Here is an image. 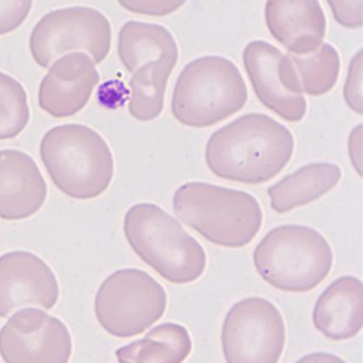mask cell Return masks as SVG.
Returning <instances> with one entry per match:
<instances>
[{"label": "cell", "mask_w": 363, "mask_h": 363, "mask_svg": "<svg viewBox=\"0 0 363 363\" xmlns=\"http://www.w3.org/2000/svg\"><path fill=\"white\" fill-rule=\"evenodd\" d=\"M294 149L286 126L264 113H247L210 136L204 158L218 178L256 186L280 174Z\"/></svg>", "instance_id": "1"}, {"label": "cell", "mask_w": 363, "mask_h": 363, "mask_svg": "<svg viewBox=\"0 0 363 363\" xmlns=\"http://www.w3.org/2000/svg\"><path fill=\"white\" fill-rule=\"evenodd\" d=\"M173 210L184 225L226 249L247 246L262 226V210L254 196L203 182L178 187Z\"/></svg>", "instance_id": "2"}, {"label": "cell", "mask_w": 363, "mask_h": 363, "mask_svg": "<svg viewBox=\"0 0 363 363\" xmlns=\"http://www.w3.org/2000/svg\"><path fill=\"white\" fill-rule=\"evenodd\" d=\"M40 159L53 184L74 199H94L106 192L113 177L108 143L86 125H58L45 133Z\"/></svg>", "instance_id": "3"}, {"label": "cell", "mask_w": 363, "mask_h": 363, "mask_svg": "<svg viewBox=\"0 0 363 363\" xmlns=\"http://www.w3.org/2000/svg\"><path fill=\"white\" fill-rule=\"evenodd\" d=\"M124 233L136 255L167 281L182 285L203 275L207 256L202 245L157 204L130 207L125 213Z\"/></svg>", "instance_id": "4"}, {"label": "cell", "mask_w": 363, "mask_h": 363, "mask_svg": "<svg viewBox=\"0 0 363 363\" xmlns=\"http://www.w3.org/2000/svg\"><path fill=\"white\" fill-rule=\"evenodd\" d=\"M247 86L226 57L204 56L183 68L173 90L172 113L189 128H210L244 108Z\"/></svg>", "instance_id": "5"}, {"label": "cell", "mask_w": 363, "mask_h": 363, "mask_svg": "<svg viewBox=\"0 0 363 363\" xmlns=\"http://www.w3.org/2000/svg\"><path fill=\"white\" fill-rule=\"evenodd\" d=\"M256 272L269 285L285 293H308L328 278L333 251L312 227H275L254 251Z\"/></svg>", "instance_id": "6"}, {"label": "cell", "mask_w": 363, "mask_h": 363, "mask_svg": "<svg viewBox=\"0 0 363 363\" xmlns=\"http://www.w3.org/2000/svg\"><path fill=\"white\" fill-rule=\"evenodd\" d=\"M167 304L164 288L153 277L139 269H121L97 290L95 315L108 335L131 338L160 320Z\"/></svg>", "instance_id": "7"}, {"label": "cell", "mask_w": 363, "mask_h": 363, "mask_svg": "<svg viewBox=\"0 0 363 363\" xmlns=\"http://www.w3.org/2000/svg\"><path fill=\"white\" fill-rule=\"evenodd\" d=\"M111 37V24L101 11L89 6H71L40 18L29 37V50L42 68L50 67L72 51L87 52L99 65L108 57Z\"/></svg>", "instance_id": "8"}, {"label": "cell", "mask_w": 363, "mask_h": 363, "mask_svg": "<svg viewBox=\"0 0 363 363\" xmlns=\"http://www.w3.org/2000/svg\"><path fill=\"white\" fill-rule=\"evenodd\" d=\"M285 340L281 313L260 296L246 298L231 306L222 325L226 363H278Z\"/></svg>", "instance_id": "9"}, {"label": "cell", "mask_w": 363, "mask_h": 363, "mask_svg": "<svg viewBox=\"0 0 363 363\" xmlns=\"http://www.w3.org/2000/svg\"><path fill=\"white\" fill-rule=\"evenodd\" d=\"M242 60L255 95L265 108L289 123L304 119L308 105L290 55L264 40H252L245 47Z\"/></svg>", "instance_id": "10"}, {"label": "cell", "mask_w": 363, "mask_h": 363, "mask_svg": "<svg viewBox=\"0 0 363 363\" xmlns=\"http://www.w3.org/2000/svg\"><path fill=\"white\" fill-rule=\"evenodd\" d=\"M72 337L61 319L37 308L14 313L0 329L4 363H68Z\"/></svg>", "instance_id": "11"}, {"label": "cell", "mask_w": 363, "mask_h": 363, "mask_svg": "<svg viewBox=\"0 0 363 363\" xmlns=\"http://www.w3.org/2000/svg\"><path fill=\"white\" fill-rule=\"evenodd\" d=\"M60 298L56 275L40 256L11 251L0 256V318L22 306L51 311Z\"/></svg>", "instance_id": "12"}, {"label": "cell", "mask_w": 363, "mask_h": 363, "mask_svg": "<svg viewBox=\"0 0 363 363\" xmlns=\"http://www.w3.org/2000/svg\"><path fill=\"white\" fill-rule=\"evenodd\" d=\"M100 81L95 62L84 52H72L53 62L40 81V108L57 119L74 116L85 108Z\"/></svg>", "instance_id": "13"}, {"label": "cell", "mask_w": 363, "mask_h": 363, "mask_svg": "<svg viewBox=\"0 0 363 363\" xmlns=\"http://www.w3.org/2000/svg\"><path fill=\"white\" fill-rule=\"evenodd\" d=\"M267 29L291 56H308L323 45L327 19L317 0L267 1Z\"/></svg>", "instance_id": "14"}, {"label": "cell", "mask_w": 363, "mask_h": 363, "mask_svg": "<svg viewBox=\"0 0 363 363\" xmlns=\"http://www.w3.org/2000/svg\"><path fill=\"white\" fill-rule=\"evenodd\" d=\"M47 199V184L28 154L0 150V218L19 221L35 215Z\"/></svg>", "instance_id": "15"}, {"label": "cell", "mask_w": 363, "mask_h": 363, "mask_svg": "<svg viewBox=\"0 0 363 363\" xmlns=\"http://www.w3.org/2000/svg\"><path fill=\"white\" fill-rule=\"evenodd\" d=\"M313 324L330 340H351L363 325V285L356 277H342L318 298Z\"/></svg>", "instance_id": "16"}, {"label": "cell", "mask_w": 363, "mask_h": 363, "mask_svg": "<svg viewBox=\"0 0 363 363\" xmlns=\"http://www.w3.org/2000/svg\"><path fill=\"white\" fill-rule=\"evenodd\" d=\"M342 170L333 163H311L267 189L272 210L279 215L322 199L340 183Z\"/></svg>", "instance_id": "17"}, {"label": "cell", "mask_w": 363, "mask_h": 363, "mask_svg": "<svg viewBox=\"0 0 363 363\" xmlns=\"http://www.w3.org/2000/svg\"><path fill=\"white\" fill-rule=\"evenodd\" d=\"M118 53L128 72L163 58L178 61L176 38L168 29L153 23H125L119 32Z\"/></svg>", "instance_id": "18"}, {"label": "cell", "mask_w": 363, "mask_h": 363, "mask_svg": "<svg viewBox=\"0 0 363 363\" xmlns=\"http://www.w3.org/2000/svg\"><path fill=\"white\" fill-rule=\"evenodd\" d=\"M193 343L186 327L160 324L142 340H134L115 352L119 363H183L192 353Z\"/></svg>", "instance_id": "19"}, {"label": "cell", "mask_w": 363, "mask_h": 363, "mask_svg": "<svg viewBox=\"0 0 363 363\" xmlns=\"http://www.w3.org/2000/svg\"><path fill=\"white\" fill-rule=\"evenodd\" d=\"M176 60L163 58L136 69L130 79L129 113L138 121L157 119L164 108L165 89Z\"/></svg>", "instance_id": "20"}, {"label": "cell", "mask_w": 363, "mask_h": 363, "mask_svg": "<svg viewBox=\"0 0 363 363\" xmlns=\"http://www.w3.org/2000/svg\"><path fill=\"white\" fill-rule=\"evenodd\" d=\"M303 92L311 96H322L335 87L340 71V58L335 47L328 43L308 56H291Z\"/></svg>", "instance_id": "21"}, {"label": "cell", "mask_w": 363, "mask_h": 363, "mask_svg": "<svg viewBox=\"0 0 363 363\" xmlns=\"http://www.w3.org/2000/svg\"><path fill=\"white\" fill-rule=\"evenodd\" d=\"M28 96L22 84L0 71V140L17 138L29 123Z\"/></svg>", "instance_id": "22"}, {"label": "cell", "mask_w": 363, "mask_h": 363, "mask_svg": "<svg viewBox=\"0 0 363 363\" xmlns=\"http://www.w3.org/2000/svg\"><path fill=\"white\" fill-rule=\"evenodd\" d=\"M363 52L362 50L352 57L348 74H347L346 84L343 90V96L348 108L352 111L362 115V71H363Z\"/></svg>", "instance_id": "23"}, {"label": "cell", "mask_w": 363, "mask_h": 363, "mask_svg": "<svg viewBox=\"0 0 363 363\" xmlns=\"http://www.w3.org/2000/svg\"><path fill=\"white\" fill-rule=\"evenodd\" d=\"M32 6L30 0H0V35L19 28L28 18Z\"/></svg>", "instance_id": "24"}, {"label": "cell", "mask_w": 363, "mask_h": 363, "mask_svg": "<svg viewBox=\"0 0 363 363\" xmlns=\"http://www.w3.org/2000/svg\"><path fill=\"white\" fill-rule=\"evenodd\" d=\"M119 4L126 11L136 14L165 17L179 11L186 3L172 0H120Z\"/></svg>", "instance_id": "25"}, {"label": "cell", "mask_w": 363, "mask_h": 363, "mask_svg": "<svg viewBox=\"0 0 363 363\" xmlns=\"http://www.w3.org/2000/svg\"><path fill=\"white\" fill-rule=\"evenodd\" d=\"M335 22L348 29H357L362 27V0L356 1H328L327 3Z\"/></svg>", "instance_id": "26"}, {"label": "cell", "mask_w": 363, "mask_h": 363, "mask_svg": "<svg viewBox=\"0 0 363 363\" xmlns=\"http://www.w3.org/2000/svg\"><path fill=\"white\" fill-rule=\"evenodd\" d=\"M348 153L354 172L362 177V125L353 128L348 139Z\"/></svg>", "instance_id": "27"}, {"label": "cell", "mask_w": 363, "mask_h": 363, "mask_svg": "<svg viewBox=\"0 0 363 363\" xmlns=\"http://www.w3.org/2000/svg\"><path fill=\"white\" fill-rule=\"evenodd\" d=\"M295 363H347L345 359L335 356L333 353H327V352H317V353H311L301 357L299 361Z\"/></svg>", "instance_id": "28"}]
</instances>
